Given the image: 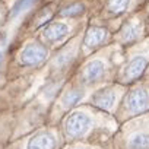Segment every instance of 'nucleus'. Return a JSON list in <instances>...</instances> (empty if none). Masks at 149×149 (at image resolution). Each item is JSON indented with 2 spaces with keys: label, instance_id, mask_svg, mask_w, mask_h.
<instances>
[{
  "label": "nucleus",
  "instance_id": "1",
  "mask_svg": "<svg viewBox=\"0 0 149 149\" xmlns=\"http://www.w3.org/2000/svg\"><path fill=\"white\" fill-rule=\"evenodd\" d=\"M91 126V118L88 114L82 111H74L70 114V117L66 121V132L72 137H81L84 136Z\"/></svg>",
  "mask_w": 149,
  "mask_h": 149
},
{
  "label": "nucleus",
  "instance_id": "2",
  "mask_svg": "<svg viewBox=\"0 0 149 149\" xmlns=\"http://www.w3.org/2000/svg\"><path fill=\"white\" fill-rule=\"evenodd\" d=\"M47 57V48L38 42L28 44L19 54V61L24 66H34L41 63Z\"/></svg>",
  "mask_w": 149,
  "mask_h": 149
},
{
  "label": "nucleus",
  "instance_id": "3",
  "mask_svg": "<svg viewBox=\"0 0 149 149\" xmlns=\"http://www.w3.org/2000/svg\"><path fill=\"white\" fill-rule=\"evenodd\" d=\"M149 105V94L145 88H137L132 91L126 98V107L130 113H142Z\"/></svg>",
  "mask_w": 149,
  "mask_h": 149
},
{
  "label": "nucleus",
  "instance_id": "4",
  "mask_svg": "<svg viewBox=\"0 0 149 149\" xmlns=\"http://www.w3.org/2000/svg\"><path fill=\"white\" fill-rule=\"evenodd\" d=\"M148 66V58L145 56H137L134 57L132 61H129V64L124 67V72H123V78L126 81H134L137 79L140 74L145 72Z\"/></svg>",
  "mask_w": 149,
  "mask_h": 149
},
{
  "label": "nucleus",
  "instance_id": "5",
  "mask_svg": "<svg viewBox=\"0 0 149 149\" xmlns=\"http://www.w3.org/2000/svg\"><path fill=\"white\" fill-rule=\"evenodd\" d=\"M56 139L50 132H40L32 136L26 145V149H54Z\"/></svg>",
  "mask_w": 149,
  "mask_h": 149
},
{
  "label": "nucleus",
  "instance_id": "6",
  "mask_svg": "<svg viewBox=\"0 0 149 149\" xmlns=\"http://www.w3.org/2000/svg\"><path fill=\"white\" fill-rule=\"evenodd\" d=\"M104 70H105V66L101 60H92L89 61L85 67H84V81L88 82V84H92L95 81H98L102 74H104Z\"/></svg>",
  "mask_w": 149,
  "mask_h": 149
},
{
  "label": "nucleus",
  "instance_id": "7",
  "mask_svg": "<svg viewBox=\"0 0 149 149\" xmlns=\"http://www.w3.org/2000/svg\"><path fill=\"white\" fill-rule=\"evenodd\" d=\"M67 31H69V28H67L66 24H61V22H53V24H50V25L45 28V31H44V37H45L48 41L54 42V41L61 40V38L67 34Z\"/></svg>",
  "mask_w": 149,
  "mask_h": 149
},
{
  "label": "nucleus",
  "instance_id": "8",
  "mask_svg": "<svg viewBox=\"0 0 149 149\" xmlns=\"http://www.w3.org/2000/svg\"><path fill=\"white\" fill-rule=\"evenodd\" d=\"M105 38H107V31L105 29L98 28V26H92V28L88 29V32L85 35V40H84V44L86 47L92 48V47L100 45Z\"/></svg>",
  "mask_w": 149,
  "mask_h": 149
},
{
  "label": "nucleus",
  "instance_id": "9",
  "mask_svg": "<svg viewBox=\"0 0 149 149\" xmlns=\"http://www.w3.org/2000/svg\"><path fill=\"white\" fill-rule=\"evenodd\" d=\"M114 101H116V95L113 91H101L98 92L97 95L92 97V102L98 107V108H102V110H110L113 105H114Z\"/></svg>",
  "mask_w": 149,
  "mask_h": 149
},
{
  "label": "nucleus",
  "instance_id": "10",
  "mask_svg": "<svg viewBox=\"0 0 149 149\" xmlns=\"http://www.w3.org/2000/svg\"><path fill=\"white\" fill-rule=\"evenodd\" d=\"M129 149H149V134L143 132L133 133L127 142Z\"/></svg>",
  "mask_w": 149,
  "mask_h": 149
},
{
  "label": "nucleus",
  "instance_id": "11",
  "mask_svg": "<svg viewBox=\"0 0 149 149\" xmlns=\"http://www.w3.org/2000/svg\"><path fill=\"white\" fill-rule=\"evenodd\" d=\"M82 98H84V91L82 89H73V91H69L67 94H64V97L61 98V104L66 108H69L72 105H76Z\"/></svg>",
  "mask_w": 149,
  "mask_h": 149
},
{
  "label": "nucleus",
  "instance_id": "12",
  "mask_svg": "<svg viewBox=\"0 0 149 149\" xmlns=\"http://www.w3.org/2000/svg\"><path fill=\"white\" fill-rule=\"evenodd\" d=\"M139 32H140V25L137 22H127L121 31V38L124 41H132L137 38Z\"/></svg>",
  "mask_w": 149,
  "mask_h": 149
},
{
  "label": "nucleus",
  "instance_id": "13",
  "mask_svg": "<svg viewBox=\"0 0 149 149\" xmlns=\"http://www.w3.org/2000/svg\"><path fill=\"white\" fill-rule=\"evenodd\" d=\"M85 10L84 5L81 3H73V5H69L66 8L61 9V16H66V18H74V16H79L82 15Z\"/></svg>",
  "mask_w": 149,
  "mask_h": 149
},
{
  "label": "nucleus",
  "instance_id": "14",
  "mask_svg": "<svg viewBox=\"0 0 149 149\" xmlns=\"http://www.w3.org/2000/svg\"><path fill=\"white\" fill-rule=\"evenodd\" d=\"M129 6V0H108V9L113 13H123Z\"/></svg>",
  "mask_w": 149,
  "mask_h": 149
},
{
  "label": "nucleus",
  "instance_id": "15",
  "mask_svg": "<svg viewBox=\"0 0 149 149\" xmlns=\"http://www.w3.org/2000/svg\"><path fill=\"white\" fill-rule=\"evenodd\" d=\"M28 6H29V2H28V0H18V2L15 3V6H13V9H12V18H15L21 10L26 9Z\"/></svg>",
  "mask_w": 149,
  "mask_h": 149
},
{
  "label": "nucleus",
  "instance_id": "16",
  "mask_svg": "<svg viewBox=\"0 0 149 149\" xmlns=\"http://www.w3.org/2000/svg\"><path fill=\"white\" fill-rule=\"evenodd\" d=\"M28 2H29V5H31V3H32V2H34V0H28Z\"/></svg>",
  "mask_w": 149,
  "mask_h": 149
},
{
  "label": "nucleus",
  "instance_id": "17",
  "mask_svg": "<svg viewBox=\"0 0 149 149\" xmlns=\"http://www.w3.org/2000/svg\"><path fill=\"white\" fill-rule=\"evenodd\" d=\"M0 63H2V54H0Z\"/></svg>",
  "mask_w": 149,
  "mask_h": 149
}]
</instances>
